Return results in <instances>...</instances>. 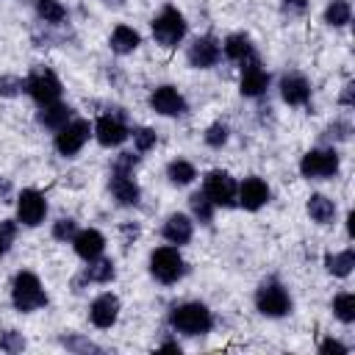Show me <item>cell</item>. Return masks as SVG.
<instances>
[{"label":"cell","instance_id":"obj_38","mask_svg":"<svg viewBox=\"0 0 355 355\" xmlns=\"http://www.w3.org/2000/svg\"><path fill=\"white\" fill-rule=\"evenodd\" d=\"M64 347L73 349V352H100L97 344H92V341L81 338V336H67V338H64Z\"/></svg>","mask_w":355,"mask_h":355},{"label":"cell","instance_id":"obj_19","mask_svg":"<svg viewBox=\"0 0 355 355\" xmlns=\"http://www.w3.org/2000/svg\"><path fill=\"white\" fill-rule=\"evenodd\" d=\"M111 192L122 206H136L142 198V189L133 184V178L128 172H114L111 178Z\"/></svg>","mask_w":355,"mask_h":355},{"label":"cell","instance_id":"obj_37","mask_svg":"<svg viewBox=\"0 0 355 355\" xmlns=\"http://www.w3.org/2000/svg\"><path fill=\"white\" fill-rule=\"evenodd\" d=\"M75 233H78V225H75L73 220H59V222L53 225V236H56L59 242H70V239H75Z\"/></svg>","mask_w":355,"mask_h":355},{"label":"cell","instance_id":"obj_5","mask_svg":"<svg viewBox=\"0 0 355 355\" xmlns=\"http://www.w3.org/2000/svg\"><path fill=\"white\" fill-rule=\"evenodd\" d=\"M203 192H206V198L214 203V206H222V209H231L233 203H236V181L228 175V172H222V169H214V172H209L206 175V186H203Z\"/></svg>","mask_w":355,"mask_h":355},{"label":"cell","instance_id":"obj_24","mask_svg":"<svg viewBox=\"0 0 355 355\" xmlns=\"http://www.w3.org/2000/svg\"><path fill=\"white\" fill-rule=\"evenodd\" d=\"M325 267H327V272H330V275H336V278H347V275L352 272V267H355V253H352V250L330 253V256L325 258Z\"/></svg>","mask_w":355,"mask_h":355},{"label":"cell","instance_id":"obj_39","mask_svg":"<svg viewBox=\"0 0 355 355\" xmlns=\"http://www.w3.org/2000/svg\"><path fill=\"white\" fill-rule=\"evenodd\" d=\"M136 164H139V155H133V153H122V155L114 161V172H131Z\"/></svg>","mask_w":355,"mask_h":355},{"label":"cell","instance_id":"obj_20","mask_svg":"<svg viewBox=\"0 0 355 355\" xmlns=\"http://www.w3.org/2000/svg\"><path fill=\"white\" fill-rule=\"evenodd\" d=\"M192 233H195V225H192V220L184 217V214H172V217L166 220V225H164V239H166L169 244H186V242L192 239Z\"/></svg>","mask_w":355,"mask_h":355},{"label":"cell","instance_id":"obj_2","mask_svg":"<svg viewBox=\"0 0 355 355\" xmlns=\"http://www.w3.org/2000/svg\"><path fill=\"white\" fill-rule=\"evenodd\" d=\"M12 300H15V308L28 314V311H37L48 303V294L39 283V278L34 272H20L15 278V289H12Z\"/></svg>","mask_w":355,"mask_h":355},{"label":"cell","instance_id":"obj_30","mask_svg":"<svg viewBox=\"0 0 355 355\" xmlns=\"http://www.w3.org/2000/svg\"><path fill=\"white\" fill-rule=\"evenodd\" d=\"M189 203H192V211H195V217H198L200 222H211V217H214V203L206 198V192H195V195L189 198Z\"/></svg>","mask_w":355,"mask_h":355},{"label":"cell","instance_id":"obj_35","mask_svg":"<svg viewBox=\"0 0 355 355\" xmlns=\"http://www.w3.org/2000/svg\"><path fill=\"white\" fill-rule=\"evenodd\" d=\"M0 347H3L6 352H23L26 349V338H23V333L9 330V333H3V338H0Z\"/></svg>","mask_w":355,"mask_h":355},{"label":"cell","instance_id":"obj_34","mask_svg":"<svg viewBox=\"0 0 355 355\" xmlns=\"http://www.w3.org/2000/svg\"><path fill=\"white\" fill-rule=\"evenodd\" d=\"M228 142V128L222 122H214L209 131H206V144L209 147H222Z\"/></svg>","mask_w":355,"mask_h":355},{"label":"cell","instance_id":"obj_26","mask_svg":"<svg viewBox=\"0 0 355 355\" xmlns=\"http://www.w3.org/2000/svg\"><path fill=\"white\" fill-rule=\"evenodd\" d=\"M225 56H228L231 61H244V59H250V56H253V45H250V39H247L244 34H233V37H228V39H225Z\"/></svg>","mask_w":355,"mask_h":355},{"label":"cell","instance_id":"obj_45","mask_svg":"<svg viewBox=\"0 0 355 355\" xmlns=\"http://www.w3.org/2000/svg\"><path fill=\"white\" fill-rule=\"evenodd\" d=\"M103 3H106V6H122L125 0H103Z\"/></svg>","mask_w":355,"mask_h":355},{"label":"cell","instance_id":"obj_27","mask_svg":"<svg viewBox=\"0 0 355 355\" xmlns=\"http://www.w3.org/2000/svg\"><path fill=\"white\" fill-rule=\"evenodd\" d=\"M349 17H352V9H349L347 0H333V3L327 6V12H325V23H327V26H333V28L347 26V23H349Z\"/></svg>","mask_w":355,"mask_h":355},{"label":"cell","instance_id":"obj_44","mask_svg":"<svg viewBox=\"0 0 355 355\" xmlns=\"http://www.w3.org/2000/svg\"><path fill=\"white\" fill-rule=\"evenodd\" d=\"M161 349H164V352H181V347H178V344H172V341L161 344Z\"/></svg>","mask_w":355,"mask_h":355},{"label":"cell","instance_id":"obj_42","mask_svg":"<svg viewBox=\"0 0 355 355\" xmlns=\"http://www.w3.org/2000/svg\"><path fill=\"white\" fill-rule=\"evenodd\" d=\"M286 12H303L305 9V0H286Z\"/></svg>","mask_w":355,"mask_h":355},{"label":"cell","instance_id":"obj_12","mask_svg":"<svg viewBox=\"0 0 355 355\" xmlns=\"http://www.w3.org/2000/svg\"><path fill=\"white\" fill-rule=\"evenodd\" d=\"M220 45H217V39L214 37H200V39H195L192 42V48H189V53H186V59H189V64L192 67H198V70H209V67H214L217 61H220Z\"/></svg>","mask_w":355,"mask_h":355},{"label":"cell","instance_id":"obj_10","mask_svg":"<svg viewBox=\"0 0 355 355\" xmlns=\"http://www.w3.org/2000/svg\"><path fill=\"white\" fill-rule=\"evenodd\" d=\"M48 214V203L37 189H26L17 200V220L28 228H37Z\"/></svg>","mask_w":355,"mask_h":355},{"label":"cell","instance_id":"obj_21","mask_svg":"<svg viewBox=\"0 0 355 355\" xmlns=\"http://www.w3.org/2000/svg\"><path fill=\"white\" fill-rule=\"evenodd\" d=\"M70 114H73V108H70V106H61V103L56 100V103L42 106V111H39V122H42L45 128L59 131V128H64V125L70 122Z\"/></svg>","mask_w":355,"mask_h":355},{"label":"cell","instance_id":"obj_36","mask_svg":"<svg viewBox=\"0 0 355 355\" xmlns=\"http://www.w3.org/2000/svg\"><path fill=\"white\" fill-rule=\"evenodd\" d=\"M133 144L139 153H147L150 147H155V133L150 128H139V131H133Z\"/></svg>","mask_w":355,"mask_h":355},{"label":"cell","instance_id":"obj_13","mask_svg":"<svg viewBox=\"0 0 355 355\" xmlns=\"http://www.w3.org/2000/svg\"><path fill=\"white\" fill-rule=\"evenodd\" d=\"M89 316H92V325L95 327H111L114 322H117V316H119V300L114 297V294H100L95 303H92V308H89Z\"/></svg>","mask_w":355,"mask_h":355},{"label":"cell","instance_id":"obj_6","mask_svg":"<svg viewBox=\"0 0 355 355\" xmlns=\"http://www.w3.org/2000/svg\"><path fill=\"white\" fill-rule=\"evenodd\" d=\"M256 305H258V311H261L264 316H272V319H275V316H286V314H289L291 300H289V294H286V289H283L280 283L269 280V283H264V286L258 289Z\"/></svg>","mask_w":355,"mask_h":355},{"label":"cell","instance_id":"obj_1","mask_svg":"<svg viewBox=\"0 0 355 355\" xmlns=\"http://www.w3.org/2000/svg\"><path fill=\"white\" fill-rule=\"evenodd\" d=\"M172 327L181 330L186 336H200V333H209L214 319H211V311L203 305V303H186V305H178L169 316Z\"/></svg>","mask_w":355,"mask_h":355},{"label":"cell","instance_id":"obj_14","mask_svg":"<svg viewBox=\"0 0 355 355\" xmlns=\"http://www.w3.org/2000/svg\"><path fill=\"white\" fill-rule=\"evenodd\" d=\"M244 61H247V67H244V73H242V95L258 97V95L269 86V75L261 70V64H258L256 56H250V59H244Z\"/></svg>","mask_w":355,"mask_h":355},{"label":"cell","instance_id":"obj_32","mask_svg":"<svg viewBox=\"0 0 355 355\" xmlns=\"http://www.w3.org/2000/svg\"><path fill=\"white\" fill-rule=\"evenodd\" d=\"M26 89V81L17 75H3L0 78V97H17Z\"/></svg>","mask_w":355,"mask_h":355},{"label":"cell","instance_id":"obj_4","mask_svg":"<svg viewBox=\"0 0 355 355\" xmlns=\"http://www.w3.org/2000/svg\"><path fill=\"white\" fill-rule=\"evenodd\" d=\"M150 272L161 283H175L184 275V258L178 253V247H158L150 256Z\"/></svg>","mask_w":355,"mask_h":355},{"label":"cell","instance_id":"obj_18","mask_svg":"<svg viewBox=\"0 0 355 355\" xmlns=\"http://www.w3.org/2000/svg\"><path fill=\"white\" fill-rule=\"evenodd\" d=\"M280 95L289 106H305L311 100V86L303 75H286L280 81Z\"/></svg>","mask_w":355,"mask_h":355},{"label":"cell","instance_id":"obj_11","mask_svg":"<svg viewBox=\"0 0 355 355\" xmlns=\"http://www.w3.org/2000/svg\"><path fill=\"white\" fill-rule=\"evenodd\" d=\"M150 106L164 117H178V114L186 111V100L181 97V92H178L175 86H158L150 95Z\"/></svg>","mask_w":355,"mask_h":355},{"label":"cell","instance_id":"obj_23","mask_svg":"<svg viewBox=\"0 0 355 355\" xmlns=\"http://www.w3.org/2000/svg\"><path fill=\"white\" fill-rule=\"evenodd\" d=\"M308 214H311L314 222L330 225L333 217H336V206H333V200H327L325 195H311V200H308Z\"/></svg>","mask_w":355,"mask_h":355},{"label":"cell","instance_id":"obj_25","mask_svg":"<svg viewBox=\"0 0 355 355\" xmlns=\"http://www.w3.org/2000/svg\"><path fill=\"white\" fill-rule=\"evenodd\" d=\"M166 178L175 184V186H186V184H192L195 178H198V172H195V166L189 164V161H169V166H166Z\"/></svg>","mask_w":355,"mask_h":355},{"label":"cell","instance_id":"obj_16","mask_svg":"<svg viewBox=\"0 0 355 355\" xmlns=\"http://www.w3.org/2000/svg\"><path fill=\"white\" fill-rule=\"evenodd\" d=\"M95 133H97V142L103 147H117L128 139V128L117 117H100L95 125Z\"/></svg>","mask_w":355,"mask_h":355},{"label":"cell","instance_id":"obj_15","mask_svg":"<svg viewBox=\"0 0 355 355\" xmlns=\"http://www.w3.org/2000/svg\"><path fill=\"white\" fill-rule=\"evenodd\" d=\"M236 195H239V203H242L247 211H258V209L269 200V186L261 181V178H247Z\"/></svg>","mask_w":355,"mask_h":355},{"label":"cell","instance_id":"obj_9","mask_svg":"<svg viewBox=\"0 0 355 355\" xmlns=\"http://www.w3.org/2000/svg\"><path fill=\"white\" fill-rule=\"evenodd\" d=\"M338 169V155L333 150H311L300 161V172L305 178H330Z\"/></svg>","mask_w":355,"mask_h":355},{"label":"cell","instance_id":"obj_31","mask_svg":"<svg viewBox=\"0 0 355 355\" xmlns=\"http://www.w3.org/2000/svg\"><path fill=\"white\" fill-rule=\"evenodd\" d=\"M333 311L341 322H347V325L355 322V294H338L333 300Z\"/></svg>","mask_w":355,"mask_h":355},{"label":"cell","instance_id":"obj_22","mask_svg":"<svg viewBox=\"0 0 355 355\" xmlns=\"http://www.w3.org/2000/svg\"><path fill=\"white\" fill-rule=\"evenodd\" d=\"M139 34L133 31V28H128V26H119V28H114V34H111V50L114 53H119V56H128V53H133L136 48H139Z\"/></svg>","mask_w":355,"mask_h":355},{"label":"cell","instance_id":"obj_33","mask_svg":"<svg viewBox=\"0 0 355 355\" xmlns=\"http://www.w3.org/2000/svg\"><path fill=\"white\" fill-rule=\"evenodd\" d=\"M15 236H17V225H15L12 220H3V222H0V258H3L6 250L12 247Z\"/></svg>","mask_w":355,"mask_h":355},{"label":"cell","instance_id":"obj_40","mask_svg":"<svg viewBox=\"0 0 355 355\" xmlns=\"http://www.w3.org/2000/svg\"><path fill=\"white\" fill-rule=\"evenodd\" d=\"M319 349H322L325 355H327V352H336V355H344V352H347V347H344L341 341H336V338H327V341H322V344H319Z\"/></svg>","mask_w":355,"mask_h":355},{"label":"cell","instance_id":"obj_17","mask_svg":"<svg viewBox=\"0 0 355 355\" xmlns=\"http://www.w3.org/2000/svg\"><path fill=\"white\" fill-rule=\"evenodd\" d=\"M73 244H75V253H78L84 261H95V258H100V253H103V247H106V239H103L100 231H92V228H89V231L75 233Z\"/></svg>","mask_w":355,"mask_h":355},{"label":"cell","instance_id":"obj_8","mask_svg":"<svg viewBox=\"0 0 355 355\" xmlns=\"http://www.w3.org/2000/svg\"><path fill=\"white\" fill-rule=\"evenodd\" d=\"M89 133H92V128H89L86 119H73L64 128H59V133H56V150L61 155H75L86 144Z\"/></svg>","mask_w":355,"mask_h":355},{"label":"cell","instance_id":"obj_7","mask_svg":"<svg viewBox=\"0 0 355 355\" xmlns=\"http://www.w3.org/2000/svg\"><path fill=\"white\" fill-rule=\"evenodd\" d=\"M26 89H28V95H31L39 106L56 103L59 95H61V84H59V78H56L50 70H34L31 78L26 81Z\"/></svg>","mask_w":355,"mask_h":355},{"label":"cell","instance_id":"obj_41","mask_svg":"<svg viewBox=\"0 0 355 355\" xmlns=\"http://www.w3.org/2000/svg\"><path fill=\"white\" fill-rule=\"evenodd\" d=\"M12 200V184L6 178H0V203H9Z\"/></svg>","mask_w":355,"mask_h":355},{"label":"cell","instance_id":"obj_43","mask_svg":"<svg viewBox=\"0 0 355 355\" xmlns=\"http://www.w3.org/2000/svg\"><path fill=\"white\" fill-rule=\"evenodd\" d=\"M352 92H355V89H352V84H347V86H344V92H341V103H344V106H352Z\"/></svg>","mask_w":355,"mask_h":355},{"label":"cell","instance_id":"obj_28","mask_svg":"<svg viewBox=\"0 0 355 355\" xmlns=\"http://www.w3.org/2000/svg\"><path fill=\"white\" fill-rule=\"evenodd\" d=\"M92 267L84 272V278L86 280H95V283H108V280H114V264L108 261V258H95V261H89Z\"/></svg>","mask_w":355,"mask_h":355},{"label":"cell","instance_id":"obj_29","mask_svg":"<svg viewBox=\"0 0 355 355\" xmlns=\"http://www.w3.org/2000/svg\"><path fill=\"white\" fill-rule=\"evenodd\" d=\"M37 12H39V17H42L45 23H61V20L67 17V12H64V6L59 3V0H39Z\"/></svg>","mask_w":355,"mask_h":355},{"label":"cell","instance_id":"obj_3","mask_svg":"<svg viewBox=\"0 0 355 355\" xmlns=\"http://www.w3.org/2000/svg\"><path fill=\"white\" fill-rule=\"evenodd\" d=\"M153 37H155L158 45L175 48L178 42L186 37V20H184V15L178 12L175 6H166V9L153 20Z\"/></svg>","mask_w":355,"mask_h":355}]
</instances>
